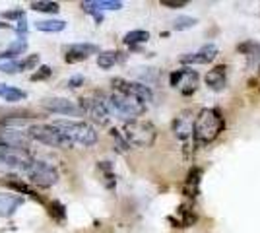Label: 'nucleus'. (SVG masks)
Listing matches in <instances>:
<instances>
[{"label": "nucleus", "mask_w": 260, "mask_h": 233, "mask_svg": "<svg viewBox=\"0 0 260 233\" xmlns=\"http://www.w3.org/2000/svg\"><path fill=\"white\" fill-rule=\"evenodd\" d=\"M225 126V119L217 109H202L196 115L194 122V138L198 144H210L214 142L219 132Z\"/></svg>", "instance_id": "obj_1"}, {"label": "nucleus", "mask_w": 260, "mask_h": 233, "mask_svg": "<svg viewBox=\"0 0 260 233\" xmlns=\"http://www.w3.org/2000/svg\"><path fill=\"white\" fill-rule=\"evenodd\" d=\"M122 136L130 146H136V148H150L153 146L155 138H157V130L150 121H140V119H134V121H126L122 126Z\"/></svg>", "instance_id": "obj_2"}, {"label": "nucleus", "mask_w": 260, "mask_h": 233, "mask_svg": "<svg viewBox=\"0 0 260 233\" xmlns=\"http://www.w3.org/2000/svg\"><path fill=\"white\" fill-rule=\"evenodd\" d=\"M54 126L64 134L66 138L72 142V144H80L87 148V146H93L98 142V132L91 124L82 121H54Z\"/></svg>", "instance_id": "obj_3"}, {"label": "nucleus", "mask_w": 260, "mask_h": 233, "mask_svg": "<svg viewBox=\"0 0 260 233\" xmlns=\"http://www.w3.org/2000/svg\"><path fill=\"white\" fill-rule=\"evenodd\" d=\"M109 111L117 113L126 121H134L136 117H140L146 113V103H142L138 97L128 95V93H120L113 91L109 95Z\"/></svg>", "instance_id": "obj_4"}, {"label": "nucleus", "mask_w": 260, "mask_h": 233, "mask_svg": "<svg viewBox=\"0 0 260 233\" xmlns=\"http://www.w3.org/2000/svg\"><path fill=\"white\" fill-rule=\"evenodd\" d=\"M35 161L27 150L16 148L0 140V171H8V169H22L23 173L31 167Z\"/></svg>", "instance_id": "obj_5"}, {"label": "nucleus", "mask_w": 260, "mask_h": 233, "mask_svg": "<svg viewBox=\"0 0 260 233\" xmlns=\"http://www.w3.org/2000/svg\"><path fill=\"white\" fill-rule=\"evenodd\" d=\"M27 134H29L31 140H37V142H41L45 146L62 148V150H68V148L74 146L54 124H31L27 128Z\"/></svg>", "instance_id": "obj_6"}, {"label": "nucleus", "mask_w": 260, "mask_h": 233, "mask_svg": "<svg viewBox=\"0 0 260 233\" xmlns=\"http://www.w3.org/2000/svg\"><path fill=\"white\" fill-rule=\"evenodd\" d=\"M80 109L86 113L87 117H91L99 124H107L109 122V97H105L103 91H91L87 97H82Z\"/></svg>", "instance_id": "obj_7"}, {"label": "nucleus", "mask_w": 260, "mask_h": 233, "mask_svg": "<svg viewBox=\"0 0 260 233\" xmlns=\"http://www.w3.org/2000/svg\"><path fill=\"white\" fill-rule=\"evenodd\" d=\"M25 175L29 177L33 185L37 187H53L54 183L58 181V171L54 169L51 163H45V161H33L31 167L25 171Z\"/></svg>", "instance_id": "obj_8"}, {"label": "nucleus", "mask_w": 260, "mask_h": 233, "mask_svg": "<svg viewBox=\"0 0 260 233\" xmlns=\"http://www.w3.org/2000/svg\"><path fill=\"white\" fill-rule=\"evenodd\" d=\"M111 84H113L115 91L134 95V97H138L142 103H150V101L153 99L152 89L148 88V86H144V84H140V82H128V80H122V78H115Z\"/></svg>", "instance_id": "obj_9"}, {"label": "nucleus", "mask_w": 260, "mask_h": 233, "mask_svg": "<svg viewBox=\"0 0 260 233\" xmlns=\"http://www.w3.org/2000/svg\"><path fill=\"white\" fill-rule=\"evenodd\" d=\"M169 82L173 88H179L181 93L184 95H190L198 86V72L190 70V68H181V70H175L169 76Z\"/></svg>", "instance_id": "obj_10"}, {"label": "nucleus", "mask_w": 260, "mask_h": 233, "mask_svg": "<svg viewBox=\"0 0 260 233\" xmlns=\"http://www.w3.org/2000/svg\"><path fill=\"white\" fill-rule=\"evenodd\" d=\"M41 107L51 113H56V115H68V117H80L84 113L80 109V105H76L70 99H64V97H47L41 101Z\"/></svg>", "instance_id": "obj_11"}, {"label": "nucleus", "mask_w": 260, "mask_h": 233, "mask_svg": "<svg viewBox=\"0 0 260 233\" xmlns=\"http://www.w3.org/2000/svg\"><path fill=\"white\" fill-rule=\"evenodd\" d=\"M194 122L196 117L192 111H183L175 117L173 121V132L179 140H188L194 134Z\"/></svg>", "instance_id": "obj_12"}, {"label": "nucleus", "mask_w": 260, "mask_h": 233, "mask_svg": "<svg viewBox=\"0 0 260 233\" xmlns=\"http://www.w3.org/2000/svg\"><path fill=\"white\" fill-rule=\"evenodd\" d=\"M216 56H217V47L210 43V45H204L198 53H190V55L181 56V62L183 64H208Z\"/></svg>", "instance_id": "obj_13"}, {"label": "nucleus", "mask_w": 260, "mask_h": 233, "mask_svg": "<svg viewBox=\"0 0 260 233\" xmlns=\"http://www.w3.org/2000/svg\"><path fill=\"white\" fill-rule=\"evenodd\" d=\"M225 70H228V68L223 66V64L212 68V70L206 74L208 88L214 89V91H221V89L225 88V82H228V78H225Z\"/></svg>", "instance_id": "obj_14"}, {"label": "nucleus", "mask_w": 260, "mask_h": 233, "mask_svg": "<svg viewBox=\"0 0 260 233\" xmlns=\"http://www.w3.org/2000/svg\"><path fill=\"white\" fill-rule=\"evenodd\" d=\"M23 204V198L18 194H4L0 192V216H12Z\"/></svg>", "instance_id": "obj_15"}, {"label": "nucleus", "mask_w": 260, "mask_h": 233, "mask_svg": "<svg viewBox=\"0 0 260 233\" xmlns=\"http://www.w3.org/2000/svg\"><path fill=\"white\" fill-rule=\"evenodd\" d=\"M0 97L8 103H14V101H22L27 97V93L23 89H18L14 86H6V84H0Z\"/></svg>", "instance_id": "obj_16"}, {"label": "nucleus", "mask_w": 260, "mask_h": 233, "mask_svg": "<svg viewBox=\"0 0 260 233\" xmlns=\"http://www.w3.org/2000/svg\"><path fill=\"white\" fill-rule=\"evenodd\" d=\"M66 22L62 20H41V22L35 23V29L37 31H45V34H58V31H64Z\"/></svg>", "instance_id": "obj_17"}, {"label": "nucleus", "mask_w": 260, "mask_h": 233, "mask_svg": "<svg viewBox=\"0 0 260 233\" xmlns=\"http://www.w3.org/2000/svg\"><path fill=\"white\" fill-rule=\"evenodd\" d=\"M27 51V43L23 41V39H20V41H16V43H12L4 53H0V60H14L16 56L23 55Z\"/></svg>", "instance_id": "obj_18"}, {"label": "nucleus", "mask_w": 260, "mask_h": 233, "mask_svg": "<svg viewBox=\"0 0 260 233\" xmlns=\"http://www.w3.org/2000/svg\"><path fill=\"white\" fill-rule=\"evenodd\" d=\"M120 53H115V51H103V53H99L98 55V64L99 68H103V70H109V68H113L120 58Z\"/></svg>", "instance_id": "obj_19"}, {"label": "nucleus", "mask_w": 260, "mask_h": 233, "mask_svg": "<svg viewBox=\"0 0 260 233\" xmlns=\"http://www.w3.org/2000/svg\"><path fill=\"white\" fill-rule=\"evenodd\" d=\"M239 51H243L249 56V64H260V45L258 43H245L239 47Z\"/></svg>", "instance_id": "obj_20"}, {"label": "nucleus", "mask_w": 260, "mask_h": 233, "mask_svg": "<svg viewBox=\"0 0 260 233\" xmlns=\"http://www.w3.org/2000/svg\"><path fill=\"white\" fill-rule=\"evenodd\" d=\"M148 39H150V34L144 31V29H134V31H128L124 35V43L126 45H140L146 43Z\"/></svg>", "instance_id": "obj_21"}, {"label": "nucleus", "mask_w": 260, "mask_h": 233, "mask_svg": "<svg viewBox=\"0 0 260 233\" xmlns=\"http://www.w3.org/2000/svg\"><path fill=\"white\" fill-rule=\"evenodd\" d=\"M29 6L35 12H45V14H56L60 10L58 2H47V0H37V2H31Z\"/></svg>", "instance_id": "obj_22"}, {"label": "nucleus", "mask_w": 260, "mask_h": 233, "mask_svg": "<svg viewBox=\"0 0 260 233\" xmlns=\"http://www.w3.org/2000/svg\"><path fill=\"white\" fill-rule=\"evenodd\" d=\"M68 51H74V53H78V55L89 56V55L99 53V47L98 45H91V43H76V45H70Z\"/></svg>", "instance_id": "obj_23"}, {"label": "nucleus", "mask_w": 260, "mask_h": 233, "mask_svg": "<svg viewBox=\"0 0 260 233\" xmlns=\"http://www.w3.org/2000/svg\"><path fill=\"white\" fill-rule=\"evenodd\" d=\"M146 72H140L138 76H140V84L144 86H155L157 84V80H159V74H157V70L155 68H144Z\"/></svg>", "instance_id": "obj_24"}, {"label": "nucleus", "mask_w": 260, "mask_h": 233, "mask_svg": "<svg viewBox=\"0 0 260 233\" xmlns=\"http://www.w3.org/2000/svg\"><path fill=\"white\" fill-rule=\"evenodd\" d=\"M194 25H196L194 18H190V16H181V18H177L173 22V29L184 31V29H190V27H194Z\"/></svg>", "instance_id": "obj_25"}, {"label": "nucleus", "mask_w": 260, "mask_h": 233, "mask_svg": "<svg viewBox=\"0 0 260 233\" xmlns=\"http://www.w3.org/2000/svg\"><path fill=\"white\" fill-rule=\"evenodd\" d=\"M98 2V10H120L122 2L119 0H95Z\"/></svg>", "instance_id": "obj_26"}, {"label": "nucleus", "mask_w": 260, "mask_h": 233, "mask_svg": "<svg viewBox=\"0 0 260 233\" xmlns=\"http://www.w3.org/2000/svg\"><path fill=\"white\" fill-rule=\"evenodd\" d=\"M18 70H20V62H16V60H0V72L14 74Z\"/></svg>", "instance_id": "obj_27"}, {"label": "nucleus", "mask_w": 260, "mask_h": 233, "mask_svg": "<svg viewBox=\"0 0 260 233\" xmlns=\"http://www.w3.org/2000/svg\"><path fill=\"white\" fill-rule=\"evenodd\" d=\"M51 74H53V70H51V66H47V64H43V66L39 68L35 74H31V82H39V80H47V78H51Z\"/></svg>", "instance_id": "obj_28"}, {"label": "nucleus", "mask_w": 260, "mask_h": 233, "mask_svg": "<svg viewBox=\"0 0 260 233\" xmlns=\"http://www.w3.org/2000/svg\"><path fill=\"white\" fill-rule=\"evenodd\" d=\"M37 64H39V55H29L20 62V70H29V68H35Z\"/></svg>", "instance_id": "obj_29"}, {"label": "nucleus", "mask_w": 260, "mask_h": 233, "mask_svg": "<svg viewBox=\"0 0 260 233\" xmlns=\"http://www.w3.org/2000/svg\"><path fill=\"white\" fill-rule=\"evenodd\" d=\"M4 18H6V20H20V22H22L23 18H25V12H23L22 8H16V10L4 12Z\"/></svg>", "instance_id": "obj_30"}, {"label": "nucleus", "mask_w": 260, "mask_h": 233, "mask_svg": "<svg viewBox=\"0 0 260 233\" xmlns=\"http://www.w3.org/2000/svg\"><path fill=\"white\" fill-rule=\"evenodd\" d=\"M84 86V76H72L66 82V88H80Z\"/></svg>", "instance_id": "obj_31"}, {"label": "nucleus", "mask_w": 260, "mask_h": 233, "mask_svg": "<svg viewBox=\"0 0 260 233\" xmlns=\"http://www.w3.org/2000/svg\"><path fill=\"white\" fill-rule=\"evenodd\" d=\"M161 6H165V8H183V6H186V0H177V2H171V0H163Z\"/></svg>", "instance_id": "obj_32"}, {"label": "nucleus", "mask_w": 260, "mask_h": 233, "mask_svg": "<svg viewBox=\"0 0 260 233\" xmlns=\"http://www.w3.org/2000/svg\"><path fill=\"white\" fill-rule=\"evenodd\" d=\"M54 212L58 214V220H62V218H64V206H62V204H58V202H53V206H51V216H53Z\"/></svg>", "instance_id": "obj_33"}, {"label": "nucleus", "mask_w": 260, "mask_h": 233, "mask_svg": "<svg viewBox=\"0 0 260 233\" xmlns=\"http://www.w3.org/2000/svg\"><path fill=\"white\" fill-rule=\"evenodd\" d=\"M16 31H18V35H22V39H23V37H25V34H27V22H25V20L18 22V27H16Z\"/></svg>", "instance_id": "obj_34"}, {"label": "nucleus", "mask_w": 260, "mask_h": 233, "mask_svg": "<svg viewBox=\"0 0 260 233\" xmlns=\"http://www.w3.org/2000/svg\"><path fill=\"white\" fill-rule=\"evenodd\" d=\"M0 29H12V25H10V23H4V22H0Z\"/></svg>", "instance_id": "obj_35"}]
</instances>
